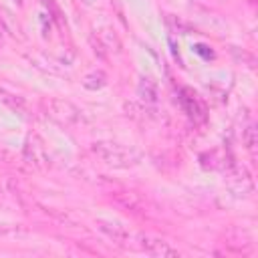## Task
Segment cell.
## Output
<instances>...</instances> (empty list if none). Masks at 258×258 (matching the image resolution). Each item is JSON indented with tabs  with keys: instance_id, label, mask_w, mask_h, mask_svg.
<instances>
[{
	"instance_id": "6da1fadb",
	"label": "cell",
	"mask_w": 258,
	"mask_h": 258,
	"mask_svg": "<svg viewBox=\"0 0 258 258\" xmlns=\"http://www.w3.org/2000/svg\"><path fill=\"white\" fill-rule=\"evenodd\" d=\"M93 151L105 163L115 165V167H129V165L137 163V159H139L133 149H127V147L117 145V143H95Z\"/></svg>"
},
{
	"instance_id": "7a4b0ae2",
	"label": "cell",
	"mask_w": 258,
	"mask_h": 258,
	"mask_svg": "<svg viewBox=\"0 0 258 258\" xmlns=\"http://www.w3.org/2000/svg\"><path fill=\"white\" fill-rule=\"evenodd\" d=\"M137 244L149 256H161V258H165V256H177L179 254L169 242H163V240L151 238V236H137Z\"/></svg>"
},
{
	"instance_id": "3957f363",
	"label": "cell",
	"mask_w": 258,
	"mask_h": 258,
	"mask_svg": "<svg viewBox=\"0 0 258 258\" xmlns=\"http://www.w3.org/2000/svg\"><path fill=\"white\" fill-rule=\"evenodd\" d=\"M48 115L52 119H56L58 123H62V125H73L79 119V109L73 107L69 101L54 99V101L48 103Z\"/></svg>"
},
{
	"instance_id": "277c9868",
	"label": "cell",
	"mask_w": 258,
	"mask_h": 258,
	"mask_svg": "<svg viewBox=\"0 0 258 258\" xmlns=\"http://www.w3.org/2000/svg\"><path fill=\"white\" fill-rule=\"evenodd\" d=\"M97 226H99V230H101L111 242H115V244H123V242L129 238L127 230H125L121 224H117V222H105V220H99Z\"/></svg>"
}]
</instances>
